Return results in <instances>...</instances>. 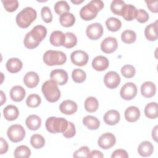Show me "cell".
<instances>
[{"mask_svg": "<svg viewBox=\"0 0 158 158\" xmlns=\"http://www.w3.org/2000/svg\"><path fill=\"white\" fill-rule=\"evenodd\" d=\"M83 124L89 130H95L100 127V121L96 117L87 115L83 118Z\"/></svg>", "mask_w": 158, "mask_h": 158, "instance_id": "cell-29", "label": "cell"}, {"mask_svg": "<svg viewBox=\"0 0 158 158\" xmlns=\"http://www.w3.org/2000/svg\"><path fill=\"white\" fill-rule=\"evenodd\" d=\"M71 2L73 3V4H81L83 2V0H72Z\"/></svg>", "mask_w": 158, "mask_h": 158, "instance_id": "cell-54", "label": "cell"}, {"mask_svg": "<svg viewBox=\"0 0 158 158\" xmlns=\"http://www.w3.org/2000/svg\"><path fill=\"white\" fill-rule=\"evenodd\" d=\"M88 54L84 51L77 50L72 52L70 59L72 62L77 66H84L88 61Z\"/></svg>", "mask_w": 158, "mask_h": 158, "instance_id": "cell-11", "label": "cell"}, {"mask_svg": "<svg viewBox=\"0 0 158 158\" xmlns=\"http://www.w3.org/2000/svg\"><path fill=\"white\" fill-rule=\"evenodd\" d=\"M72 78L75 83H83L86 78L85 72L80 69H75L72 72Z\"/></svg>", "mask_w": 158, "mask_h": 158, "instance_id": "cell-40", "label": "cell"}, {"mask_svg": "<svg viewBox=\"0 0 158 158\" xmlns=\"http://www.w3.org/2000/svg\"><path fill=\"white\" fill-rule=\"evenodd\" d=\"M154 151L152 144L148 141L141 142L138 148V152L142 157H149Z\"/></svg>", "mask_w": 158, "mask_h": 158, "instance_id": "cell-26", "label": "cell"}, {"mask_svg": "<svg viewBox=\"0 0 158 158\" xmlns=\"http://www.w3.org/2000/svg\"><path fill=\"white\" fill-rule=\"evenodd\" d=\"M54 11L59 15H62L64 13L69 12L70 10V6L65 1H59L56 2L54 7Z\"/></svg>", "mask_w": 158, "mask_h": 158, "instance_id": "cell-37", "label": "cell"}, {"mask_svg": "<svg viewBox=\"0 0 158 158\" xmlns=\"http://www.w3.org/2000/svg\"><path fill=\"white\" fill-rule=\"evenodd\" d=\"M91 64L95 70L101 72L108 68L109 62L107 57L102 56H98L93 59Z\"/></svg>", "mask_w": 158, "mask_h": 158, "instance_id": "cell-16", "label": "cell"}, {"mask_svg": "<svg viewBox=\"0 0 158 158\" xmlns=\"http://www.w3.org/2000/svg\"><path fill=\"white\" fill-rule=\"evenodd\" d=\"M103 31V27L101 23H93L87 27L86 34L89 39L96 40L102 36Z\"/></svg>", "mask_w": 158, "mask_h": 158, "instance_id": "cell-10", "label": "cell"}, {"mask_svg": "<svg viewBox=\"0 0 158 158\" xmlns=\"http://www.w3.org/2000/svg\"><path fill=\"white\" fill-rule=\"evenodd\" d=\"M137 9L132 4H125L122 11L121 15L127 21H131L136 17Z\"/></svg>", "mask_w": 158, "mask_h": 158, "instance_id": "cell-23", "label": "cell"}, {"mask_svg": "<svg viewBox=\"0 0 158 158\" xmlns=\"http://www.w3.org/2000/svg\"><path fill=\"white\" fill-rule=\"evenodd\" d=\"M10 97L15 102L22 101L25 96L26 93L25 89L19 85L13 86L10 90Z\"/></svg>", "mask_w": 158, "mask_h": 158, "instance_id": "cell-20", "label": "cell"}, {"mask_svg": "<svg viewBox=\"0 0 158 158\" xmlns=\"http://www.w3.org/2000/svg\"><path fill=\"white\" fill-rule=\"evenodd\" d=\"M60 110L65 115H72L77 110L78 106L75 102L72 100H65L62 101L59 106Z\"/></svg>", "mask_w": 158, "mask_h": 158, "instance_id": "cell-15", "label": "cell"}, {"mask_svg": "<svg viewBox=\"0 0 158 158\" xmlns=\"http://www.w3.org/2000/svg\"><path fill=\"white\" fill-rule=\"evenodd\" d=\"M116 143L115 135L111 133H105L101 135L98 140L99 146L103 149H109L111 148Z\"/></svg>", "mask_w": 158, "mask_h": 158, "instance_id": "cell-9", "label": "cell"}, {"mask_svg": "<svg viewBox=\"0 0 158 158\" xmlns=\"http://www.w3.org/2000/svg\"><path fill=\"white\" fill-rule=\"evenodd\" d=\"M106 25L108 30L115 32L120 29L122 27V22L117 18L110 17L106 20Z\"/></svg>", "mask_w": 158, "mask_h": 158, "instance_id": "cell-33", "label": "cell"}, {"mask_svg": "<svg viewBox=\"0 0 158 158\" xmlns=\"http://www.w3.org/2000/svg\"><path fill=\"white\" fill-rule=\"evenodd\" d=\"M0 93H1V105H3L4 103L6 102V96L4 93V92L2 91H0Z\"/></svg>", "mask_w": 158, "mask_h": 158, "instance_id": "cell-53", "label": "cell"}, {"mask_svg": "<svg viewBox=\"0 0 158 158\" xmlns=\"http://www.w3.org/2000/svg\"><path fill=\"white\" fill-rule=\"evenodd\" d=\"M144 114L149 118H156L158 117V107L157 102H152L148 104L144 108Z\"/></svg>", "mask_w": 158, "mask_h": 158, "instance_id": "cell-30", "label": "cell"}, {"mask_svg": "<svg viewBox=\"0 0 158 158\" xmlns=\"http://www.w3.org/2000/svg\"><path fill=\"white\" fill-rule=\"evenodd\" d=\"M104 7V2L101 0H93L84 6L80 10V17L86 21L94 19L99 11Z\"/></svg>", "mask_w": 158, "mask_h": 158, "instance_id": "cell-2", "label": "cell"}, {"mask_svg": "<svg viewBox=\"0 0 158 158\" xmlns=\"http://www.w3.org/2000/svg\"><path fill=\"white\" fill-rule=\"evenodd\" d=\"M125 2L122 0H114L110 4V10L117 15H121L122 11L125 5Z\"/></svg>", "mask_w": 158, "mask_h": 158, "instance_id": "cell-38", "label": "cell"}, {"mask_svg": "<svg viewBox=\"0 0 158 158\" xmlns=\"http://www.w3.org/2000/svg\"><path fill=\"white\" fill-rule=\"evenodd\" d=\"M137 94V86L132 82L126 83L121 88L120 94L122 98L130 101L133 99Z\"/></svg>", "mask_w": 158, "mask_h": 158, "instance_id": "cell-8", "label": "cell"}, {"mask_svg": "<svg viewBox=\"0 0 158 158\" xmlns=\"http://www.w3.org/2000/svg\"><path fill=\"white\" fill-rule=\"evenodd\" d=\"M89 157H98V158H102L104 157L103 154L98 150H93L90 152Z\"/></svg>", "mask_w": 158, "mask_h": 158, "instance_id": "cell-51", "label": "cell"}, {"mask_svg": "<svg viewBox=\"0 0 158 158\" xmlns=\"http://www.w3.org/2000/svg\"><path fill=\"white\" fill-rule=\"evenodd\" d=\"M157 128L158 126L156 125L152 130V137L155 141H157Z\"/></svg>", "mask_w": 158, "mask_h": 158, "instance_id": "cell-52", "label": "cell"}, {"mask_svg": "<svg viewBox=\"0 0 158 158\" xmlns=\"http://www.w3.org/2000/svg\"><path fill=\"white\" fill-rule=\"evenodd\" d=\"M3 115L4 118L8 121H13L16 120L19 115L18 108L14 105H8L4 108Z\"/></svg>", "mask_w": 158, "mask_h": 158, "instance_id": "cell-24", "label": "cell"}, {"mask_svg": "<svg viewBox=\"0 0 158 158\" xmlns=\"http://www.w3.org/2000/svg\"><path fill=\"white\" fill-rule=\"evenodd\" d=\"M59 22L62 26L64 27H70L74 25L75 22V17L70 12H66L60 15Z\"/></svg>", "mask_w": 158, "mask_h": 158, "instance_id": "cell-31", "label": "cell"}, {"mask_svg": "<svg viewBox=\"0 0 158 158\" xmlns=\"http://www.w3.org/2000/svg\"><path fill=\"white\" fill-rule=\"evenodd\" d=\"M156 87L152 81H145L141 86V93L142 96L146 98H150L155 95Z\"/></svg>", "mask_w": 158, "mask_h": 158, "instance_id": "cell-17", "label": "cell"}, {"mask_svg": "<svg viewBox=\"0 0 158 158\" xmlns=\"http://www.w3.org/2000/svg\"><path fill=\"white\" fill-rule=\"evenodd\" d=\"M41 99L40 96L37 94H30L26 100L27 105L31 108H35L40 106L41 104Z\"/></svg>", "mask_w": 158, "mask_h": 158, "instance_id": "cell-41", "label": "cell"}, {"mask_svg": "<svg viewBox=\"0 0 158 158\" xmlns=\"http://www.w3.org/2000/svg\"><path fill=\"white\" fill-rule=\"evenodd\" d=\"M65 38V34L62 31L56 30L51 33L49 37V41L54 46H60L64 45Z\"/></svg>", "mask_w": 158, "mask_h": 158, "instance_id": "cell-27", "label": "cell"}, {"mask_svg": "<svg viewBox=\"0 0 158 158\" xmlns=\"http://www.w3.org/2000/svg\"><path fill=\"white\" fill-rule=\"evenodd\" d=\"M121 73L122 75L127 78H133L136 73L135 68L131 65H125L121 69Z\"/></svg>", "mask_w": 158, "mask_h": 158, "instance_id": "cell-42", "label": "cell"}, {"mask_svg": "<svg viewBox=\"0 0 158 158\" xmlns=\"http://www.w3.org/2000/svg\"><path fill=\"white\" fill-rule=\"evenodd\" d=\"M30 143L35 149H41L45 144L44 137L40 134H34L30 138Z\"/></svg>", "mask_w": 158, "mask_h": 158, "instance_id": "cell-36", "label": "cell"}, {"mask_svg": "<svg viewBox=\"0 0 158 158\" xmlns=\"http://www.w3.org/2000/svg\"><path fill=\"white\" fill-rule=\"evenodd\" d=\"M41 91L46 99L50 102H55L60 98L57 84L52 80H47L43 84Z\"/></svg>", "mask_w": 158, "mask_h": 158, "instance_id": "cell-4", "label": "cell"}, {"mask_svg": "<svg viewBox=\"0 0 158 158\" xmlns=\"http://www.w3.org/2000/svg\"><path fill=\"white\" fill-rule=\"evenodd\" d=\"M65 38L63 45L66 48H72L77 43V38L75 35L72 32H67L65 33Z\"/></svg>", "mask_w": 158, "mask_h": 158, "instance_id": "cell-39", "label": "cell"}, {"mask_svg": "<svg viewBox=\"0 0 158 158\" xmlns=\"http://www.w3.org/2000/svg\"><path fill=\"white\" fill-rule=\"evenodd\" d=\"M7 135L10 141L13 143H18L25 138V131L21 125L14 124L8 128Z\"/></svg>", "mask_w": 158, "mask_h": 158, "instance_id": "cell-7", "label": "cell"}, {"mask_svg": "<svg viewBox=\"0 0 158 158\" xmlns=\"http://www.w3.org/2000/svg\"><path fill=\"white\" fill-rule=\"evenodd\" d=\"M104 122L109 125H116L120 119V115L116 110H109L106 112L104 115Z\"/></svg>", "mask_w": 158, "mask_h": 158, "instance_id": "cell-19", "label": "cell"}, {"mask_svg": "<svg viewBox=\"0 0 158 158\" xmlns=\"http://www.w3.org/2000/svg\"><path fill=\"white\" fill-rule=\"evenodd\" d=\"M50 78L59 85H64L68 81V74L63 69L52 70L50 73Z\"/></svg>", "mask_w": 158, "mask_h": 158, "instance_id": "cell-14", "label": "cell"}, {"mask_svg": "<svg viewBox=\"0 0 158 158\" xmlns=\"http://www.w3.org/2000/svg\"><path fill=\"white\" fill-rule=\"evenodd\" d=\"M2 2L4 7L7 12H14L19 7V1L17 0H5L2 1Z\"/></svg>", "mask_w": 158, "mask_h": 158, "instance_id": "cell-43", "label": "cell"}, {"mask_svg": "<svg viewBox=\"0 0 158 158\" xmlns=\"http://www.w3.org/2000/svg\"><path fill=\"white\" fill-rule=\"evenodd\" d=\"M125 118L129 122L137 121L140 117V110L136 106H130L125 110Z\"/></svg>", "mask_w": 158, "mask_h": 158, "instance_id": "cell-22", "label": "cell"}, {"mask_svg": "<svg viewBox=\"0 0 158 158\" xmlns=\"http://www.w3.org/2000/svg\"><path fill=\"white\" fill-rule=\"evenodd\" d=\"M90 151L88 146H82L75 151L73 154V157H89Z\"/></svg>", "mask_w": 158, "mask_h": 158, "instance_id": "cell-45", "label": "cell"}, {"mask_svg": "<svg viewBox=\"0 0 158 158\" xmlns=\"http://www.w3.org/2000/svg\"><path fill=\"white\" fill-rule=\"evenodd\" d=\"M36 17L37 13L36 10L31 7H27L18 13L15 18V21L19 27L26 28L35 20Z\"/></svg>", "mask_w": 158, "mask_h": 158, "instance_id": "cell-3", "label": "cell"}, {"mask_svg": "<svg viewBox=\"0 0 158 158\" xmlns=\"http://www.w3.org/2000/svg\"><path fill=\"white\" fill-rule=\"evenodd\" d=\"M46 34L47 30L45 27L41 25H36L25 35L23 40L24 46L30 49L36 48L44 39Z\"/></svg>", "mask_w": 158, "mask_h": 158, "instance_id": "cell-1", "label": "cell"}, {"mask_svg": "<svg viewBox=\"0 0 158 158\" xmlns=\"http://www.w3.org/2000/svg\"><path fill=\"white\" fill-rule=\"evenodd\" d=\"M120 75L114 71H110L106 73L104 77V82L105 85L110 88H116L120 83Z\"/></svg>", "mask_w": 158, "mask_h": 158, "instance_id": "cell-12", "label": "cell"}, {"mask_svg": "<svg viewBox=\"0 0 158 158\" xmlns=\"http://www.w3.org/2000/svg\"><path fill=\"white\" fill-rule=\"evenodd\" d=\"M112 158H128V154L127 152L122 149H116L113 152V153L111 155Z\"/></svg>", "mask_w": 158, "mask_h": 158, "instance_id": "cell-48", "label": "cell"}, {"mask_svg": "<svg viewBox=\"0 0 158 158\" xmlns=\"http://www.w3.org/2000/svg\"><path fill=\"white\" fill-rule=\"evenodd\" d=\"M43 59L47 65H60L66 62L67 56L62 51L48 50L44 54Z\"/></svg>", "mask_w": 158, "mask_h": 158, "instance_id": "cell-6", "label": "cell"}, {"mask_svg": "<svg viewBox=\"0 0 158 158\" xmlns=\"http://www.w3.org/2000/svg\"><path fill=\"white\" fill-rule=\"evenodd\" d=\"M8 144L7 142L3 138H1V149H0V154H3L4 153H6L7 150H8Z\"/></svg>", "mask_w": 158, "mask_h": 158, "instance_id": "cell-50", "label": "cell"}, {"mask_svg": "<svg viewBox=\"0 0 158 158\" xmlns=\"http://www.w3.org/2000/svg\"><path fill=\"white\" fill-rule=\"evenodd\" d=\"M41 16L43 20L47 23L51 22L52 20V14L51 10L47 6H44L41 9Z\"/></svg>", "mask_w": 158, "mask_h": 158, "instance_id": "cell-44", "label": "cell"}, {"mask_svg": "<svg viewBox=\"0 0 158 158\" xmlns=\"http://www.w3.org/2000/svg\"><path fill=\"white\" fill-rule=\"evenodd\" d=\"M40 81L38 75L33 71L27 72L23 77L24 84L30 88L36 87Z\"/></svg>", "mask_w": 158, "mask_h": 158, "instance_id": "cell-18", "label": "cell"}, {"mask_svg": "<svg viewBox=\"0 0 158 158\" xmlns=\"http://www.w3.org/2000/svg\"><path fill=\"white\" fill-rule=\"evenodd\" d=\"M122 41L127 44H131L134 43L136 40V33L131 30H126L122 33Z\"/></svg>", "mask_w": 158, "mask_h": 158, "instance_id": "cell-35", "label": "cell"}, {"mask_svg": "<svg viewBox=\"0 0 158 158\" xmlns=\"http://www.w3.org/2000/svg\"><path fill=\"white\" fill-rule=\"evenodd\" d=\"M31 155V151L28 147L25 145L18 146L14 151V156L17 158H28Z\"/></svg>", "mask_w": 158, "mask_h": 158, "instance_id": "cell-34", "label": "cell"}, {"mask_svg": "<svg viewBox=\"0 0 158 158\" xmlns=\"http://www.w3.org/2000/svg\"><path fill=\"white\" fill-rule=\"evenodd\" d=\"M75 133H76V130H75V125L71 122H68L67 128L62 133L63 136L67 138H71L75 135Z\"/></svg>", "mask_w": 158, "mask_h": 158, "instance_id": "cell-46", "label": "cell"}, {"mask_svg": "<svg viewBox=\"0 0 158 158\" xmlns=\"http://www.w3.org/2000/svg\"><path fill=\"white\" fill-rule=\"evenodd\" d=\"M118 46L117 40L115 38L109 36L106 38L101 44V49L106 54H110L115 51Z\"/></svg>", "mask_w": 158, "mask_h": 158, "instance_id": "cell-13", "label": "cell"}, {"mask_svg": "<svg viewBox=\"0 0 158 158\" xmlns=\"http://www.w3.org/2000/svg\"><path fill=\"white\" fill-rule=\"evenodd\" d=\"M23 64L22 61L16 57H13L8 59L6 62V67L8 72L12 73L19 72L22 68Z\"/></svg>", "mask_w": 158, "mask_h": 158, "instance_id": "cell-25", "label": "cell"}, {"mask_svg": "<svg viewBox=\"0 0 158 158\" xmlns=\"http://www.w3.org/2000/svg\"><path fill=\"white\" fill-rule=\"evenodd\" d=\"M25 123L28 128L30 130L35 131L38 130L41 125V118L37 115H30L25 120Z\"/></svg>", "mask_w": 158, "mask_h": 158, "instance_id": "cell-28", "label": "cell"}, {"mask_svg": "<svg viewBox=\"0 0 158 158\" xmlns=\"http://www.w3.org/2000/svg\"><path fill=\"white\" fill-rule=\"evenodd\" d=\"M84 106L85 110L88 112H94L98 109L99 102L96 98L90 96L86 99Z\"/></svg>", "mask_w": 158, "mask_h": 158, "instance_id": "cell-32", "label": "cell"}, {"mask_svg": "<svg viewBox=\"0 0 158 158\" xmlns=\"http://www.w3.org/2000/svg\"><path fill=\"white\" fill-rule=\"evenodd\" d=\"M149 18L148 13L144 9H140L137 10V14L136 19L138 22L139 23H145L146 22Z\"/></svg>", "mask_w": 158, "mask_h": 158, "instance_id": "cell-47", "label": "cell"}, {"mask_svg": "<svg viewBox=\"0 0 158 158\" xmlns=\"http://www.w3.org/2000/svg\"><path fill=\"white\" fill-rule=\"evenodd\" d=\"M148 8L153 13L158 12V1H145Z\"/></svg>", "mask_w": 158, "mask_h": 158, "instance_id": "cell-49", "label": "cell"}, {"mask_svg": "<svg viewBox=\"0 0 158 158\" xmlns=\"http://www.w3.org/2000/svg\"><path fill=\"white\" fill-rule=\"evenodd\" d=\"M45 126L46 130L51 133H62L67 128L68 121L62 117H50L47 118Z\"/></svg>", "mask_w": 158, "mask_h": 158, "instance_id": "cell-5", "label": "cell"}, {"mask_svg": "<svg viewBox=\"0 0 158 158\" xmlns=\"http://www.w3.org/2000/svg\"><path fill=\"white\" fill-rule=\"evenodd\" d=\"M157 20L146 27L144 29V35L148 40L154 41L157 39Z\"/></svg>", "mask_w": 158, "mask_h": 158, "instance_id": "cell-21", "label": "cell"}]
</instances>
